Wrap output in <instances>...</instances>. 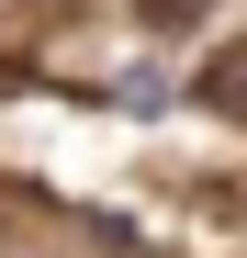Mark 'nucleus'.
<instances>
[{
    "label": "nucleus",
    "instance_id": "f03ea898",
    "mask_svg": "<svg viewBox=\"0 0 247 258\" xmlns=\"http://www.w3.org/2000/svg\"><path fill=\"white\" fill-rule=\"evenodd\" d=\"M214 12H225V0H135L146 34H191V23H214Z\"/></svg>",
    "mask_w": 247,
    "mask_h": 258
},
{
    "label": "nucleus",
    "instance_id": "f257e3e1",
    "mask_svg": "<svg viewBox=\"0 0 247 258\" xmlns=\"http://www.w3.org/2000/svg\"><path fill=\"white\" fill-rule=\"evenodd\" d=\"M191 101L214 112V123H247V34H225V45L202 56V79H191Z\"/></svg>",
    "mask_w": 247,
    "mask_h": 258
}]
</instances>
